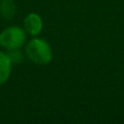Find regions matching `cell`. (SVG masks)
Listing matches in <instances>:
<instances>
[{
	"instance_id": "obj_2",
	"label": "cell",
	"mask_w": 124,
	"mask_h": 124,
	"mask_svg": "<svg viewBox=\"0 0 124 124\" xmlns=\"http://www.w3.org/2000/svg\"><path fill=\"white\" fill-rule=\"evenodd\" d=\"M26 32L16 25L8 26L0 32V46L6 50L21 49L26 41Z\"/></svg>"
},
{
	"instance_id": "obj_1",
	"label": "cell",
	"mask_w": 124,
	"mask_h": 124,
	"mask_svg": "<svg viewBox=\"0 0 124 124\" xmlns=\"http://www.w3.org/2000/svg\"><path fill=\"white\" fill-rule=\"evenodd\" d=\"M25 54L37 65H47L52 60L54 52L50 44L43 38L35 36L26 44Z\"/></svg>"
},
{
	"instance_id": "obj_4",
	"label": "cell",
	"mask_w": 124,
	"mask_h": 124,
	"mask_svg": "<svg viewBox=\"0 0 124 124\" xmlns=\"http://www.w3.org/2000/svg\"><path fill=\"white\" fill-rule=\"evenodd\" d=\"M12 65L8 54L0 50V86L9 81L12 73Z\"/></svg>"
},
{
	"instance_id": "obj_3",
	"label": "cell",
	"mask_w": 124,
	"mask_h": 124,
	"mask_svg": "<svg viewBox=\"0 0 124 124\" xmlns=\"http://www.w3.org/2000/svg\"><path fill=\"white\" fill-rule=\"evenodd\" d=\"M23 28L27 35L32 37L38 36L44 28V21L43 17L35 12L28 13L23 21Z\"/></svg>"
},
{
	"instance_id": "obj_5",
	"label": "cell",
	"mask_w": 124,
	"mask_h": 124,
	"mask_svg": "<svg viewBox=\"0 0 124 124\" xmlns=\"http://www.w3.org/2000/svg\"><path fill=\"white\" fill-rule=\"evenodd\" d=\"M16 14V4L14 0H0V16L11 20Z\"/></svg>"
},
{
	"instance_id": "obj_6",
	"label": "cell",
	"mask_w": 124,
	"mask_h": 124,
	"mask_svg": "<svg viewBox=\"0 0 124 124\" xmlns=\"http://www.w3.org/2000/svg\"><path fill=\"white\" fill-rule=\"evenodd\" d=\"M9 58H10L12 64H19L23 60V54L20 49H12V50H7Z\"/></svg>"
}]
</instances>
